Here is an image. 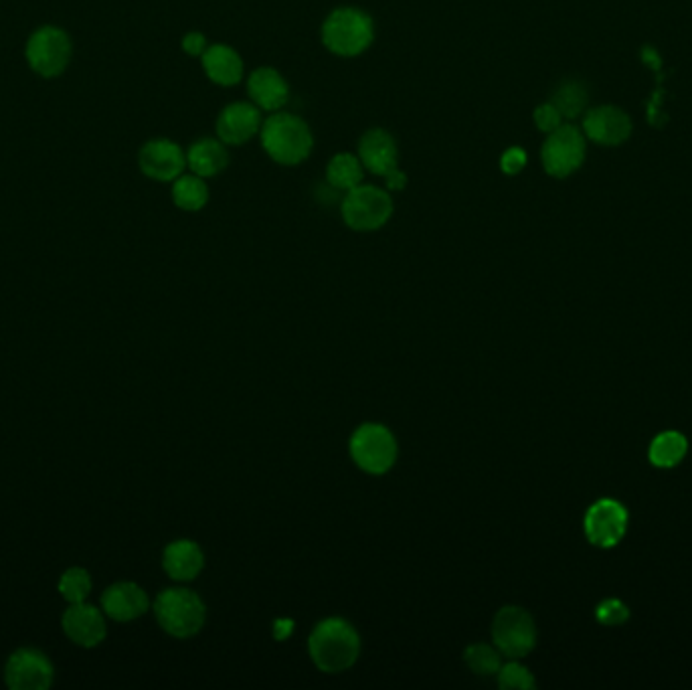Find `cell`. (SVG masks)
Instances as JSON below:
<instances>
[{"instance_id":"ba28073f","label":"cell","mask_w":692,"mask_h":690,"mask_svg":"<svg viewBox=\"0 0 692 690\" xmlns=\"http://www.w3.org/2000/svg\"><path fill=\"white\" fill-rule=\"evenodd\" d=\"M585 138L575 126H559L551 134L541 150L545 170L555 179H565L583 164Z\"/></svg>"},{"instance_id":"7402d4cb","label":"cell","mask_w":692,"mask_h":690,"mask_svg":"<svg viewBox=\"0 0 692 690\" xmlns=\"http://www.w3.org/2000/svg\"><path fill=\"white\" fill-rule=\"evenodd\" d=\"M365 181V166L357 154L340 152L326 164V183L338 193H346Z\"/></svg>"},{"instance_id":"2e32d148","label":"cell","mask_w":692,"mask_h":690,"mask_svg":"<svg viewBox=\"0 0 692 690\" xmlns=\"http://www.w3.org/2000/svg\"><path fill=\"white\" fill-rule=\"evenodd\" d=\"M102 608L106 616L116 622H132L144 616L150 608L146 591L130 581L114 583L102 595Z\"/></svg>"},{"instance_id":"4316f807","label":"cell","mask_w":692,"mask_h":690,"mask_svg":"<svg viewBox=\"0 0 692 690\" xmlns=\"http://www.w3.org/2000/svg\"><path fill=\"white\" fill-rule=\"evenodd\" d=\"M92 591V577L90 573L81 569V567H73L67 569L61 575L59 581V593L63 595V599H67L69 603H81L85 601V597L90 595Z\"/></svg>"},{"instance_id":"9a60e30c","label":"cell","mask_w":692,"mask_h":690,"mask_svg":"<svg viewBox=\"0 0 692 690\" xmlns=\"http://www.w3.org/2000/svg\"><path fill=\"white\" fill-rule=\"evenodd\" d=\"M63 632L67 638L83 648H96L106 638V622L100 610L88 603H71V608L63 614Z\"/></svg>"},{"instance_id":"4dcf8cb0","label":"cell","mask_w":692,"mask_h":690,"mask_svg":"<svg viewBox=\"0 0 692 690\" xmlns=\"http://www.w3.org/2000/svg\"><path fill=\"white\" fill-rule=\"evenodd\" d=\"M527 166V152L518 146L508 148L500 158V168L504 175H518Z\"/></svg>"},{"instance_id":"83f0119b","label":"cell","mask_w":692,"mask_h":690,"mask_svg":"<svg viewBox=\"0 0 692 690\" xmlns=\"http://www.w3.org/2000/svg\"><path fill=\"white\" fill-rule=\"evenodd\" d=\"M496 678L498 686L504 690H533L537 686L533 672L516 660L502 664Z\"/></svg>"},{"instance_id":"484cf974","label":"cell","mask_w":692,"mask_h":690,"mask_svg":"<svg viewBox=\"0 0 692 690\" xmlns=\"http://www.w3.org/2000/svg\"><path fill=\"white\" fill-rule=\"evenodd\" d=\"M551 104L559 110V114L563 118H577L583 110H585V104H587V90H585V85L579 83V81H565L561 83Z\"/></svg>"},{"instance_id":"f546056e","label":"cell","mask_w":692,"mask_h":690,"mask_svg":"<svg viewBox=\"0 0 692 690\" xmlns=\"http://www.w3.org/2000/svg\"><path fill=\"white\" fill-rule=\"evenodd\" d=\"M535 126L545 132V134H551L553 130H557L561 126V120L563 116L559 114V110L549 102V104H543L535 110Z\"/></svg>"},{"instance_id":"1f68e13d","label":"cell","mask_w":692,"mask_h":690,"mask_svg":"<svg viewBox=\"0 0 692 690\" xmlns=\"http://www.w3.org/2000/svg\"><path fill=\"white\" fill-rule=\"evenodd\" d=\"M207 39L203 33H189L183 39V51L191 57H203V53L207 51Z\"/></svg>"},{"instance_id":"8992f818","label":"cell","mask_w":692,"mask_h":690,"mask_svg":"<svg viewBox=\"0 0 692 690\" xmlns=\"http://www.w3.org/2000/svg\"><path fill=\"white\" fill-rule=\"evenodd\" d=\"M399 456L397 440L381 423H363L351 438V458L367 474H387Z\"/></svg>"},{"instance_id":"4fadbf2b","label":"cell","mask_w":692,"mask_h":690,"mask_svg":"<svg viewBox=\"0 0 692 690\" xmlns=\"http://www.w3.org/2000/svg\"><path fill=\"white\" fill-rule=\"evenodd\" d=\"M264 118L253 102H235L221 110L217 116V138L227 146H241L259 136Z\"/></svg>"},{"instance_id":"d6986e66","label":"cell","mask_w":692,"mask_h":690,"mask_svg":"<svg viewBox=\"0 0 692 690\" xmlns=\"http://www.w3.org/2000/svg\"><path fill=\"white\" fill-rule=\"evenodd\" d=\"M162 567L170 579L193 581L205 567V555L195 541L181 539L164 549Z\"/></svg>"},{"instance_id":"cb8c5ba5","label":"cell","mask_w":692,"mask_h":690,"mask_svg":"<svg viewBox=\"0 0 692 690\" xmlns=\"http://www.w3.org/2000/svg\"><path fill=\"white\" fill-rule=\"evenodd\" d=\"M688 444L678 431H664L650 446V462L656 468H674L686 456Z\"/></svg>"},{"instance_id":"d4e9b609","label":"cell","mask_w":692,"mask_h":690,"mask_svg":"<svg viewBox=\"0 0 692 690\" xmlns=\"http://www.w3.org/2000/svg\"><path fill=\"white\" fill-rule=\"evenodd\" d=\"M464 662L466 666L482 678L496 676L502 666V654L496 646L490 644H472L464 650Z\"/></svg>"},{"instance_id":"5b68a950","label":"cell","mask_w":692,"mask_h":690,"mask_svg":"<svg viewBox=\"0 0 692 690\" xmlns=\"http://www.w3.org/2000/svg\"><path fill=\"white\" fill-rule=\"evenodd\" d=\"M395 211L393 197L387 189L361 183L346 191L340 199V215L346 227L359 233H371L385 227Z\"/></svg>"},{"instance_id":"7a4b0ae2","label":"cell","mask_w":692,"mask_h":690,"mask_svg":"<svg viewBox=\"0 0 692 690\" xmlns=\"http://www.w3.org/2000/svg\"><path fill=\"white\" fill-rule=\"evenodd\" d=\"M266 154L282 166H298L312 154L314 136L310 126L296 114L274 112L259 130Z\"/></svg>"},{"instance_id":"5bb4252c","label":"cell","mask_w":692,"mask_h":690,"mask_svg":"<svg viewBox=\"0 0 692 690\" xmlns=\"http://www.w3.org/2000/svg\"><path fill=\"white\" fill-rule=\"evenodd\" d=\"M249 100L266 112H280L290 100V85L274 67H257L247 77Z\"/></svg>"},{"instance_id":"3957f363","label":"cell","mask_w":692,"mask_h":690,"mask_svg":"<svg viewBox=\"0 0 692 690\" xmlns=\"http://www.w3.org/2000/svg\"><path fill=\"white\" fill-rule=\"evenodd\" d=\"M322 43L336 57H359L375 41V23L369 13L353 7L332 11L322 23Z\"/></svg>"},{"instance_id":"30bf717a","label":"cell","mask_w":692,"mask_h":690,"mask_svg":"<svg viewBox=\"0 0 692 690\" xmlns=\"http://www.w3.org/2000/svg\"><path fill=\"white\" fill-rule=\"evenodd\" d=\"M71 57V41L57 27H43L27 43V61L33 71L55 77L63 73Z\"/></svg>"},{"instance_id":"8fae6325","label":"cell","mask_w":692,"mask_h":690,"mask_svg":"<svg viewBox=\"0 0 692 690\" xmlns=\"http://www.w3.org/2000/svg\"><path fill=\"white\" fill-rule=\"evenodd\" d=\"M53 678L55 668L51 660L35 648L17 650L5 666V680L13 690H47Z\"/></svg>"},{"instance_id":"603a6c76","label":"cell","mask_w":692,"mask_h":690,"mask_svg":"<svg viewBox=\"0 0 692 690\" xmlns=\"http://www.w3.org/2000/svg\"><path fill=\"white\" fill-rule=\"evenodd\" d=\"M172 201L183 211H201L209 203V187L205 179L193 175V172L191 175H185L183 172V175L172 183Z\"/></svg>"},{"instance_id":"ac0fdd59","label":"cell","mask_w":692,"mask_h":690,"mask_svg":"<svg viewBox=\"0 0 692 690\" xmlns=\"http://www.w3.org/2000/svg\"><path fill=\"white\" fill-rule=\"evenodd\" d=\"M583 132L599 144L616 146L632 134V122L620 108L603 106L591 110L583 120Z\"/></svg>"},{"instance_id":"9c48e42d","label":"cell","mask_w":692,"mask_h":690,"mask_svg":"<svg viewBox=\"0 0 692 690\" xmlns=\"http://www.w3.org/2000/svg\"><path fill=\"white\" fill-rule=\"evenodd\" d=\"M626 529L628 510L618 500H597L585 514V535L595 547H616L624 539Z\"/></svg>"},{"instance_id":"e575fe53","label":"cell","mask_w":692,"mask_h":690,"mask_svg":"<svg viewBox=\"0 0 692 690\" xmlns=\"http://www.w3.org/2000/svg\"><path fill=\"white\" fill-rule=\"evenodd\" d=\"M644 61H646V63H650L654 69H658V67H660V57L656 55V51H654V49H644Z\"/></svg>"},{"instance_id":"ffe728a7","label":"cell","mask_w":692,"mask_h":690,"mask_svg":"<svg viewBox=\"0 0 692 690\" xmlns=\"http://www.w3.org/2000/svg\"><path fill=\"white\" fill-rule=\"evenodd\" d=\"M201 61H203V69L207 77L213 83L221 85V88H233V85H237L243 79V73H245L243 59L229 45H223V43L209 45Z\"/></svg>"},{"instance_id":"52a82bcc","label":"cell","mask_w":692,"mask_h":690,"mask_svg":"<svg viewBox=\"0 0 692 690\" xmlns=\"http://www.w3.org/2000/svg\"><path fill=\"white\" fill-rule=\"evenodd\" d=\"M492 642L506 658H525L537 644V626L533 616L518 606L498 610L492 622Z\"/></svg>"},{"instance_id":"e0dca14e","label":"cell","mask_w":692,"mask_h":690,"mask_svg":"<svg viewBox=\"0 0 692 690\" xmlns=\"http://www.w3.org/2000/svg\"><path fill=\"white\" fill-rule=\"evenodd\" d=\"M371 175L385 177L389 170L399 166V150L395 138L383 130L373 128L363 134L359 140V154H357Z\"/></svg>"},{"instance_id":"277c9868","label":"cell","mask_w":692,"mask_h":690,"mask_svg":"<svg viewBox=\"0 0 692 690\" xmlns=\"http://www.w3.org/2000/svg\"><path fill=\"white\" fill-rule=\"evenodd\" d=\"M154 616L160 628L175 638L199 634L207 620L203 599L191 589H166L154 601Z\"/></svg>"},{"instance_id":"6da1fadb","label":"cell","mask_w":692,"mask_h":690,"mask_svg":"<svg viewBox=\"0 0 692 690\" xmlns=\"http://www.w3.org/2000/svg\"><path fill=\"white\" fill-rule=\"evenodd\" d=\"M308 654L314 666L326 674L349 670L361 654L359 632L342 618H326L314 626L308 638Z\"/></svg>"},{"instance_id":"f1b7e54d","label":"cell","mask_w":692,"mask_h":690,"mask_svg":"<svg viewBox=\"0 0 692 690\" xmlns=\"http://www.w3.org/2000/svg\"><path fill=\"white\" fill-rule=\"evenodd\" d=\"M595 618L603 626H622L630 618V610L620 599H605L595 610Z\"/></svg>"},{"instance_id":"d6a6232c","label":"cell","mask_w":692,"mask_h":690,"mask_svg":"<svg viewBox=\"0 0 692 690\" xmlns=\"http://www.w3.org/2000/svg\"><path fill=\"white\" fill-rule=\"evenodd\" d=\"M383 179H385L387 191H395L397 193V191H403L407 187V177H405V172L399 166L389 170Z\"/></svg>"},{"instance_id":"44dd1931","label":"cell","mask_w":692,"mask_h":690,"mask_svg":"<svg viewBox=\"0 0 692 690\" xmlns=\"http://www.w3.org/2000/svg\"><path fill=\"white\" fill-rule=\"evenodd\" d=\"M229 164V150L219 138L197 140L187 152V166L193 175L201 179H211L221 175Z\"/></svg>"},{"instance_id":"7c38bea8","label":"cell","mask_w":692,"mask_h":690,"mask_svg":"<svg viewBox=\"0 0 692 690\" xmlns=\"http://www.w3.org/2000/svg\"><path fill=\"white\" fill-rule=\"evenodd\" d=\"M138 164L148 179L158 183H175L187 168V154L177 142L158 138L142 146Z\"/></svg>"},{"instance_id":"836d02e7","label":"cell","mask_w":692,"mask_h":690,"mask_svg":"<svg viewBox=\"0 0 692 690\" xmlns=\"http://www.w3.org/2000/svg\"><path fill=\"white\" fill-rule=\"evenodd\" d=\"M292 632V622L290 620H278L274 626V634L278 640H286Z\"/></svg>"}]
</instances>
